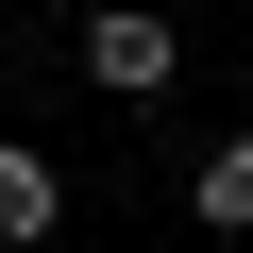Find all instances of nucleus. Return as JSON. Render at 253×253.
<instances>
[{"instance_id": "1", "label": "nucleus", "mask_w": 253, "mask_h": 253, "mask_svg": "<svg viewBox=\"0 0 253 253\" xmlns=\"http://www.w3.org/2000/svg\"><path fill=\"white\" fill-rule=\"evenodd\" d=\"M84 84H101V101H169V84H186V17H135V0L84 17Z\"/></svg>"}, {"instance_id": "2", "label": "nucleus", "mask_w": 253, "mask_h": 253, "mask_svg": "<svg viewBox=\"0 0 253 253\" xmlns=\"http://www.w3.org/2000/svg\"><path fill=\"white\" fill-rule=\"evenodd\" d=\"M51 219H68V169L51 152H0V253H34Z\"/></svg>"}, {"instance_id": "3", "label": "nucleus", "mask_w": 253, "mask_h": 253, "mask_svg": "<svg viewBox=\"0 0 253 253\" xmlns=\"http://www.w3.org/2000/svg\"><path fill=\"white\" fill-rule=\"evenodd\" d=\"M186 219H203V236H253V135H219V152L186 169Z\"/></svg>"}]
</instances>
